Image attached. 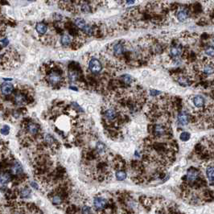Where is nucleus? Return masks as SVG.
<instances>
[{"mask_svg":"<svg viewBox=\"0 0 214 214\" xmlns=\"http://www.w3.org/2000/svg\"><path fill=\"white\" fill-rule=\"evenodd\" d=\"M31 184V187L33 188L36 189V190H38V188H39V187H38V184H37L36 183H35V182H31V184Z\"/></svg>","mask_w":214,"mask_h":214,"instance_id":"32","label":"nucleus"},{"mask_svg":"<svg viewBox=\"0 0 214 214\" xmlns=\"http://www.w3.org/2000/svg\"><path fill=\"white\" fill-rule=\"evenodd\" d=\"M180 139L182 141H188L190 138V134L188 132H183L180 134Z\"/></svg>","mask_w":214,"mask_h":214,"instance_id":"29","label":"nucleus"},{"mask_svg":"<svg viewBox=\"0 0 214 214\" xmlns=\"http://www.w3.org/2000/svg\"><path fill=\"white\" fill-rule=\"evenodd\" d=\"M82 212L83 213H90V212H92L91 208L89 206H84L82 208Z\"/></svg>","mask_w":214,"mask_h":214,"instance_id":"31","label":"nucleus"},{"mask_svg":"<svg viewBox=\"0 0 214 214\" xmlns=\"http://www.w3.org/2000/svg\"><path fill=\"white\" fill-rule=\"evenodd\" d=\"M199 72L201 76L205 78L214 77V63L211 61H206L201 64L199 68Z\"/></svg>","mask_w":214,"mask_h":214,"instance_id":"2","label":"nucleus"},{"mask_svg":"<svg viewBox=\"0 0 214 214\" xmlns=\"http://www.w3.org/2000/svg\"><path fill=\"white\" fill-rule=\"evenodd\" d=\"M183 53V49L179 45H175L170 49V55L174 58H178L181 56Z\"/></svg>","mask_w":214,"mask_h":214,"instance_id":"12","label":"nucleus"},{"mask_svg":"<svg viewBox=\"0 0 214 214\" xmlns=\"http://www.w3.org/2000/svg\"><path fill=\"white\" fill-rule=\"evenodd\" d=\"M15 101H16V103L17 105H23V104L25 103V97L23 94H18L15 97Z\"/></svg>","mask_w":214,"mask_h":214,"instance_id":"22","label":"nucleus"},{"mask_svg":"<svg viewBox=\"0 0 214 214\" xmlns=\"http://www.w3.org/2000/svg\"><path fill=\"white\" fill-rule=\"evenodd\" d=\"M125 50L124 45L122 43L119 42V43H116L112 46V53L114 55L115 57H120L123 54Z\"/></svg>","mask_w":214,"mask_h":214,"instance_id":"10","label":"nucleus"},{"mask_svg":"<svg viewBox=\"0 0 214 214\" xmlns=\"http://www.w3.org/2000/svg\"><path fill=\"white\" fill-rule=\"evenodd\" d=\"M78 77H79V73L76 71H70L68 72V79L71 82L76 81L78 79Z\"/></svg>","mask_w":214,"mask_h":214,"instance_id":"23","label":"nucleus"},{"mask_svg":"<svg viewBox=\"0 0 214 214\" xmlns=\"http://www.w3.org/2000/svg\"><path fill=\"white\" fill-rule=\"evenodd\" d=\"M204 53L208 57H214V48L212 46L207 47L204 50Z\"/></svg>","mask_w":214,"mask_h":214,"instance_id":"28","label":"nucleus"},{"mask_svg":"<svg viewBox=\"0 0 214 214\" xmlns=\"http://www.w3.org/2000/svg\"><path fill=\"white\" fill-rule=\"evenodd\" d=\"M189 16L188 11L185 8H182L177 12V19L179 21L184 22L187 20Z\"/></svg>","mask_w":214,"mask_h":214,"instance_id":"15","label":"nucleus"},{"mask_svg":"<svg viewBox=\"0 0 214 214\" xmlns=\"http://www.w3.org/2000/svg\"><path fill=\"white\" fill-rule=\"evenodd\" d=\"M13 86L10 83H3L1 86V88H0L1 93L4 95H9V94H12V92L13 91Z\"/></svg>","mask_w":214,"mask_h":214,"instance_id":"14","label":"nucleus"},{"mask_svg":"<svg viewBox=\"0 0 214 214\" xmlns=\"http://www.w3.org/2000/svg\"><path fill=\"white\" fill-rule=\"evenodd\" d=\"M60 44L64 46V47H68V46H70L73 43V40L68 34H64V35H62L61 37H60Z\"/></svg>","mask_w":214,"mask_h":214,"instance_id":"11","label":"nucleus"},{"mask_svg":"<svg viewBox=\"0 0 214 214\" xmlns=\"http://www.w3.org/2000/svg\"><path fill=\"white\" fill-rule=\"evenodd\" d=\"M185 176H186L188 183L192 184L195 183V182H197L199 178L201 177V173L197 169H189L187 171V174H186Z\"/></svg>","mask_w":214,"mask_h":214,"instance_id":"7","label":"nucleus"},{"mask_svg":"<svg viewBox=\"0 0 214 214\" xmlns=\"http://www.w3.org/2000/svg\"><path fill=\"white\" fill-rule=\"evenodd\" d=\"M190 101L196 109H202L206 105V100L201 95H193L191 97Z\"/></svg>","mask_w":214,"mask_h":214,"instance_id":"5","label":"nucleus"},{"mask_svg":"<svg viewBox=\"0 0 214 214\" xmlns=\"http://www.w3.org/2000/svg\"><path fill=\"white\" fill-rule=\"evenodd\" d=\"M107 204H108V202H107L105 198H103V197H97L94 200V206L97 210L104 209L106 207Z\"/></svg>","mask_w":214,"mask_h":214,"instance_id":"9","label":"nucleus"},{"mask_svg":"<svg viewBox=\"0 0 214 214\" xmlns=\"http://www.w3.org/2000/svg\"><path fill=\"white\" fill-rule=\"evenodd\" d=\"M44 140H45V142H46L48 145H49V146H53V145L55 144V142H56L54 138H53L51 134H47L44 136Z\"/></svg>","mask_w":214,"mask_h":214,"instance_id":"26","label":"nucleus"},{"mask_svg":"<svg viewBox=\"0 0 214 214\" xmlns=\"http://www.w3.org/2000/svg\"><path fill=\"white\" fill-rule=\"evenodd\" d=\"M88 69L93 74H98L102 71V64L101 60L95 57H92L89 58L87 62Z\"/></svg>","mask_w":214,"mask_h":214,"instance_id":"1","label":"nucleus"},{"mask_svg":"<svg viewBox=\"0 0 214 214\" xmlns=\"http://www.w3.org/2000/svg\"><path fill=\"white\" fill-rule=\"evenodd\" d=\"M206 176L209 183L214 184V165L208 166L207 167Z\"/></svg>","mask_w":214,"mask_h":214,"instance_id":"16","label":"nucleus"},{"mask_svg":"<svg viewBox=\"0 0 214 214\" xmlns=\"http://www.w3.org/2000/svg\"><path fill=\"white\" fill-rule=\"evenodd\" d=\"M11 181V175L7 172H2L0 174V184H6Z\"/></svg>","mask_w":214,"mask_h":214,"instance_id":"21","label":"nucleus"},{"mask_svg":"<svg viewBox=\"0 0 214 214\" xmlns=\"http://www.w3.org/2000/svg\"><path fill=\"white\" fill-rule=\"evenodd\" d=\"M29 1H32V0H29Z\"/></svg>","mask_w":214,"mask_h":214,"instance_id":"35","label":"nucleus"},{"mask_svg":"<svg viewBox=\"0 0 214 214\" xmlns=\"http://www.w3.org/2000/svg\"><path fill=\"white\" fill-rule=\"evenodd\" d=\"M52 201L56 205H60V204H62L63 199L60 195H55L54 197H53V199H52Z\"/></svg>","mask_w":214,"mask_h":214,"instance_id":"27","label":"nucleus"},{"mask_svg":"<svg viewBox=\"0 0 214 214\" xmlns=\"http://www.w3.org/2000/svg\"><path fill=\"white\" fill-rule=\"evenodd\" d=\"M63 80H64V78L62 77V74L56 70L49 72L47 76L48 82L49 83V85L53 86H57L60 85Z\"/></svg>","mask_w":214,"mask_h":214,"instance_id":"3","label":"nucleus"},{"mask_svg":"<svg viewBox=\"0 0 214 214\" xmlns=\"http://www.w3.org/2000/svg\"><path fill=\"white\" fill-rule=\"evenodd\" d=\"M134 0H127V3L128 4V5H132V4L134 3Z\"/></svg>","mask_w":214,"mask_h":214,"instance_id":"34","label":"nucleus"},{"mask_svg":"<svg viewBox=\"0 0 214 214\" xmlns=\"http://www.w3.org/2000/svg\"><path fill=\"white\" fill-rule=\"evenodd\" d=\"M103 116L104 119L108 122H114L118 118V112L114 107H107L104 110Z\"/></svg>","mask_w":214,"mask_h":214,"instance_id":"6","label":"nucleus"},{"mask_svg":"<svg viewBox=\"0 0 214 214\" xmlns=\"http://www.w3.org/2000/svg\"><path fill=\"white\" fill-rule=\"evenodd\" d=\"M35 31L40 35H44L49 31V27L44 23H38L35 25Z\"/></svg>","mask_w":214,"mask_h":214,"instance_id":"13","label":"nucleus"},{"mask_svg":"<svg viewBox=\"0 0 214 214\" xmlns=\"http://www.w3.org/2000/svg\"><path fill=\"white\" fill-rule=\"evenodd\" d=\"M151 95L156 96V95H159V94H160V92L156 91V90H151Z\"/></svg>","mask_w":214,"mask_h":214,"instance_id":"33","label":"nucleus"},{"mask_svg":"<svg viewBox=\"0 0 214 214\" xmlns=\"http://www.w3.org/2000/svg\"><path fill=\"white\" fill-rule=\"evenodd\" d=\"M12 173L14 175H20L23 172V167L20 163H15L12 167Z\"/></svg>","mask_w":214,"mask_h":214,"instance_id":"20","label":"nucleus"},{"mask_svg":"<svg viewBox=\"0 0 214 214\" xmlns=\"http://www.w3.org/2000/svg\"><path fill=\"white\" fill-rule=\"evenodd\" d=\"M27 132L29 133L31 135L36 134L39 132V126L35 123H29L27 127Z\"/></svg>","mask_w":214,"mask_h":214,"instance_id":"17","label":"nucleus"},{"mask_svg":"<svg viewBox=\"0 0 214 214\" xmlns=\"http://www.w3.org/2000/svg\"><path fill=\"white\" fill-rule=\"evenodd\" d=\"M127 178V173L124 171L119 170L116 172V179L119 181H123Z\"/></svg>","mask_w":214,"mask_h":214,"instance_id":"25","label":"nucleus"},{"mask_svg":"<svg viewBox=\"0 0 214 214\" xmlns=\"http://www.w3.org/2000/svg\"><path fill=\"white\" fill-rule=\"evenodd\" d=\"M95 149H96V151L97 152V154L101 155V156L104 155L105 152H106V147H105V145L103 143V142H97L96 147H95Z\"/></svg>","mask_w":214,"mask_h":214,"instance_id":"19","label":"nucleus"},{"mask_svg":"<svg viewBox=\"0 0 214 214\" xmlns=\"http://www.w3.org/2000/svg\"><path fill=\"white\" fill-rule=\"evenodd\" d=\"M9 131H10V127H8V126H4V127L1 129V134H4V135L8 134Z\"/></svg>","mask_w":214,"mask_h":214,"instance_id":"30","label":"nucleus"},{"mask_svg":"<svg viewBox=\"0 0 214 214\" xmlns=\"http://www.w3.org/2000/svg\"><path fill=\"white\" fill-rule=\"evenodd\" d=\"M190 121V116L186 111H181L177 115V123L179 126H186Z\"/></svg>","mask_w":214,"mask_h":214,"instance_id":"8","label":"nucleus"},{"mask_svg":"<svg viewBox=\"0 0 214 214\" xmlns=\"http://www.w3.org/2000/svg\"><path fill=\"white\" fill-rule=\"evenodd\" d=\"M168 134V127L163 124H156L153 127V134L156 138H163Z\"/></svg>","mask_w":214,"mask_h":214,"instance_id":"4","label":"nucleus"},{"mask_svg":"<svg viewBox=\"0 0 214 214\" xmlns=\"http://www.w3.org/2000/svg\"><path fill=\"white\" fill-rule=\"evenodd\" d=\"M121 81L123 82V84L124 86H130L131 85H132L133 81H134V79L131 76L128 75V74H125V75H123V76L120 77Z\"/></svg>","mask_w":214,"mask_h":214,"instance_id":"18","label":"nucleus"},{"mask_svg":"<svg viewBox=\"0 0 214 214\" xmlns=\"http://www.w3.org/2000/svg\"><path fill=\"white\" fill-rule=\"evenodd\" d=\"M20 194L22 198H27L31 195V190L28 188H24L20 190Z\"/></svg>","mask_w":214,"mask_h":214,"instance_id":"24","label":"nucleus"}]
</instances>
